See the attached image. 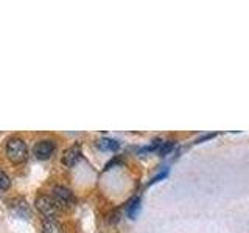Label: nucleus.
I'll return each instance as SVG.
<instances>
[{
	"label": "nucleus",
	"instance_id": "obj_1",
	"mask_svg": "<svg viewBox=\"0 0 249 233\" xmlns=\"http://www.w3.org/2000/svg\"><path fill=\"white\" fill-rule=\"evenodd\" d=\"M6 155L13 163H16V165L25 162L28 157V150H27L25 142H23L22 138H18V137L10 138L6 143Z\"/></svg>",
	"mask_w": 249,
	"mask_h": 233
},
{
	"label": "nucleus",
	"instance_id": "obj_2",
	"mask_svg": "<svg viewBox=\"0 0 249 233\" xmlns=\"http://www.w3.org/2000/svg\"><path fill=\"white\" fill-rule=\"evenodd\" d=\"M35 205L44 216V219H56V216L61 210L59 205L56 204V200H54L52 196H47V194L37 196L35 200Z\"/></svg>",
	"mask_w": 249,
	"mask_h": 233
},
{
	"label": "nucleus",
	"instance_id": "obj_3",
	"mask_svg": "<svg viewBox=\"0 0 249 233\" xmlns=\"http://www.w3.org/2000/svg\"><path fill=\"white\" fill-rule=\"evenodd\" d=\"M52 193H53L52 198L56 200V204L59 205V208L73 205L75 196H73V193L70 191L69 188H66V186H54V188L52 190Z\"/></svg>",
	"mask_w": 249,
	"mask_h": 233
},
{
	"label": "nucleus",
	"instance_id": "obj_4",
	"mask_svg": "<svg viewBox=\"0 0 249 233\" xmlns=\"http://www.w3.org/2000/svg\"><path fill=\"white\" fill-rule=\"evenodd\" d=\"M81 159V146L80 145H73V146H70L67 148V150L64 151V154H62V165H66L67 168H72L75 166L78 162H80Z\"/></svg>",
	"mask_w": 249,
	"mask_h": 233
},
{
	"label": "nucleus",
	"instance_id": "obj_5",
	"mask_svg": "<svg viewBox=\"0 0 249 233\" xmlns=\"http://www.w3.org/2000/svg\"><path fill=\"white\" fill-rule=\"evenodd\" d=\"M53 151H54V143L52 142V140H42V142H37L33 148V152L39 160L50 159Z\"/></svg>",
	"mask_w": 249,
	"mask_h": 233
},
{
	"label": "nucleus",
	"instance_id": "obj_6",
	"mask_svg": "<svg viewBox=\"0 0 249 233\" xmlns=\"http://www.w3.org/2000/svg\"><path fill=\"white\" fill-rule=\"evenodd\" d=\"M41 233H62V225L58 219H44Z\"/></svg>",
	"mask_w": 249,
	"mask_h": 233
},
{
	"label": "nucleus",
	"instance_id": "obj_7",
	"mask_svg": "<svg viewBox=\"0 0 249 233\" xmlns=\"http://www.w3.org/2000/svg\"><path fill=\"white\" fill-rule=\"evenodd\" d=\"M97 146L100 148V150H103V151H117L120 145H119V142H117V140H112V138H101V140H98Z\"/></svg>",
	"mask_w": 249,
	"mask_h": 233
},
{
	"label": "nucleus",
	"instance_id": "obj_8",
	"mask_svg": "<svg viewBox=\"0 0 249 233\" xmlns=\"http://www.w3.org/2000/svg\"><path fill=\"white\" fill-rule=\"evenodd\" d=\"M139 210H140V199L134 198L129 202V205H128V216L131 217V219H136Z\"/></svg>",
	"mask_w": 249,
	"mask_h": 233
},
{
	"label": "nucleus",
	"instance_id": "obj_9",
	"mask_svg": "<svg viewBox=\"0 0 249 233\" xmlns=\"http://www.w3.org/2000/svg\"><path fill=\"white\" fill-rule=\"evenodd\" d=\"M11 185V179L10 176H8L3 169H0V191H5L10 188Z\"/></svg>",
	"mask_w": 249,
	"mask_h": 233
},
{
	"label": "nucleus",
	"instance_id": "obj_10",
	"mask_svg": "<svg viewBox=\"0 0 249 233\" xmlns=\"http://www.w3.org/2000/svg\"><path fill=\"white\" fill-rule=\"evenodd\" d=\"M173 145H175L173 142H165V143H162L160 148H159V154H162V155H163V154H167V152L171 150V148H173Z\"/></svg>",
	"mask_w": 249,
	"mask_h": 233
},
{
	"label": "nucleus",
	"instance_id": "obj_11",
	"mask_svg": "<svg viewBox=\"0 0 249 233\" xmlns=\"http://www.w3.org/2000/svg\"><path fill=\"white\" fill-rule=\"evenodd\" d=\"M163 177H167V171H163V173H160L159 176H156V177L153 179V181L150 182V185H151V183H154V182H159L160 179H163Z\"/></svg>",
	"mask_w": 249,
	"mask_h": 233
}]
</instances>
